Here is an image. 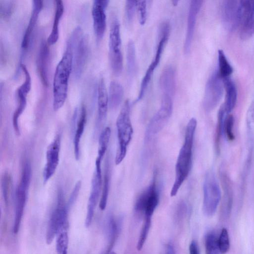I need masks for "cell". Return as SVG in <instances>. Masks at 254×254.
Here are the masks:
<instances>
[{"label": "cell", "instance_id": "16", "mask_svg": "<svg viewBox=\"0 0 254 254\" xmlns=\"http://www.w3.org/2000/svg\"><path fill=\"white\" fill-rule=\"evenodd\" d=\"M108 0H95L92 7L93 28L97 38L100 40L103 37L106 28V10Z\"/></svg>", "mask_w": 254, "mask_h": 254}, {"label": "cell", "instance_id": "48", "mask_svg": "<svg viewBox=\"0 0 254 254\" xmlns=\"http://www.w3.org/2000/svg\"><path fill=\"white\" fill-rule=\"evenodd\" d=\"M164 254H176L174 247L171 243H169L166 245Z\"/></svg>", "mask_w": 254, "mask_h": 254}, {"label": "cell", "instance_id": "12", "mask_svg": "<svg viewBox=\"0 0 254 254\" xmlns=\"http://www.w3.org/2000/svg\"><path fill=\"white\" fill-rule=\"evenodd\" d=\"M238 28L243 39L254 34V0H240Z\"/></svg>", "mask_w": 254, "mask_h": 254}, {"label": "cell", "instance_id": "13", "mask_svg": "<svg viewBox=\"0 0 254 254\" xmlns=\"http://www.w3.org/2000/svg\"><path fill=\"white\" fill-rule=\"evenodd\" d=\"M224 83L217 71L208 79L205 88L203 104L207 112L212 110L220 101L223 91Z\"/></svg>", "mask_w": 254, "mask_h": 254}, {"label": "cell", "instance_id": "19", "mask_svg": "<svg viewBox=\"0 0 254 254\" xmlns=\"http://www.w3.org/2000/svg\"><path fill=\"white\" fill-rule=\"evenodd\" d=\"M31 85L27 83L23 82L16 91L18 100V105L12 116V125L16 134H20L18 119L24 111L26 104V97L31 89Z\"/></svg>", "mask_w": 254, "mask_h": 254}, {"label": "cell", "instance_id": "36", "mask_svg": "<svg viewBox=\"0 0 254 254\" xmlns=\"http://www.w3.org/2000/svg\"><path fill=\"white\" fill-rule=\"evenodd\" d=\"M225 113L226 112L224 107L222 105L220 108L218 114V121L215 138V147L218 152L219 151L220 142L224 126V116Z\"/></svg>", "mask_w": 254, "mask_h": 254}, {"label": "cell", "instance_id": "32", "mask_svg": "<svg viewBox=\"0 0 254 254\" xmlns=\"http://www.w3.org/2000/svg\"><path fill=\"white\" fill-rule=\"evenodd\" d=\"M218 74L222 79L228 78L232 73L233 69L222 50L218 51Z\"/></svg>", "mask_w": 254, "mask_h": 254}, {"label": "cell", "instance_id": "39", "mask_svg": "<svg viewBox=\"0 0 254 254\" xmlns=\"http://www.w3.org/2000/svg\"><path fill=\"white\" fill-rule=\"evenodd\" d=\"M218 245L219 251L221 254L226 253L230 249V240L229 234L226 228H223L221 230L219 239Z\"/></svg>", "mask_w": 254, "mask_h": 254}, {"label": "cell", "instance_id": "38", "mask_svg": "<svg viewBox=\"0 0 254 254\" xmlns=\"http://www.w3.org/2000/svg\"><path fill=\"white\" fill-rule=\"evenodd\" d=\"M1 183L3 199L6 205L8 203L12 189L11 177L8 173H5L3 174L1 178Z\"/></svg>", "mask_w": 254, "mask_h": 254}, {"label": "cell", "instance_id": "29", "mask_svg": "<svg viewBox=\"0 0 254 254\" xmlns=\"http://www.w3.org/2000/svg\"><path fill=\"white\" fill-rule=\"evenodd\" d=\"M224 196L223 200V212L227 216L229 215L232 204V191L229 178L225 174L222 173L221 176Z\"/></svg>", "mask_w": 254, "mask_h": 254}, {"label": "cell", "instance_id": "15", "mask_svg": "<svg viewBox=\"0 0 254 254\" xmlns=\"http://www.w3.org/2000/svg\"><path fill=\"white\" fill-rule=\"evenodd\" d=\"M60 138L57 136L48 146L46 151V163L43 172L44 183L54 175L59 163Z\"/></svg>", "mask_w": 254, "mask_h": 254}, {"label": "cell", "instance_id": "26", "mask_svg": "<svg viewBox=\"0 0 254 254\" xmlns=\"http://www.w3.org/2000/svg\"><path fill=\"white\" fill-rule=\"evenodd\" d=\"M55 10L54 22L51 32L47 39V43L49 45L55 44L59 37V25L60 19L64 11L63 2L61 0H55Z\"/></svg>", "mask_w": 254, "mask_h": 254}, {"label": "cell", "instance_id": "6", "mask_svg": "<svg viewBox=\"0 0 254 254\" xmlns=\"http://www.w3.org/2000/svg\"><path fill=\"white\" fill-rule=\"evenodd\" d=\"M173 111L172 96L163 94L160 108L150 121L144 136L145 142H149L165 127Z\"/></svg>", "mask_w": 254, "mask_h": 254}, {"label": "cell", "instance_id": "42", "mask_svg": "<svg viewBox=\"0 0 254 254\" xmlns=\"http://www.w3.org/2000/svg\"><path fill=\"white\" fill-rule=\"evenodd\" d=\"M136 8L139 14V20L141 25H144L147 19V1L137 0Z\"/></svg>", "mask_w": 254, "mask_h": 254}, {"label": "cell", "instance_id": "27", "mask_svg": "<svg viewBox=\"0 0 254 254\" xmlns=\"http://www.w3.org/2000/svg\"><path fill=\"white\" fill-rule=\"evenodd\" d=\"M124 96L122 85L117 81L111 82L109 88V106L112 109H117L121 104Z\"/></svg>", "mask_w": 254, "mask_h": 254}, {"label": "cell", "instance_id": "5", "mask_svg": "<svg viewBox=\"0 0 254 254\" xmlns=\"http://www.w3.org/2000/svg\"><path fill=\"white\" fill-rule=\"evenodd\" d=\"M68 46L73 55V67L74 75L78 76L85 66L88 55V44L80 27H76L68 39Z\"/></svg>", "mask_w": 254, "mask_h": 254}, {"label": "cell", "instance_id": "9", "mask_svg": "<svg viewBox=\"0 0 254 254\" xmlns=\"http://www.w3.org/2000/svg\"><path fill=\"white\" fill-rule=\"evenodd\" d=\"M156 176L153 175L150 184L140 194L134 205L136 212L143 214L144 217H151L159 201V191L156 183Z\"/></svg>", "mask_w": 254, "mask_h": 254}, {"label": "cell", "instance_id": "40", "mask_svg": "<svg viewBox=\"0 0 254 254\" xmlns=\"http://www.w3.org/2000/svg\"><path fill=\"white\" fill-rule=\"evenodd\" d=\"M234 119L232 115H230L227 116L224 122V128L226 135L229 140H233L234 139L233 133Z\"/></svg>", "mask_w": 254, "mask_h": 254}, {"label": "cell", "instance_id": "43", "mask_svg": "<svg viewBox=\"0 0 254 254\" xmlns=\"http://www.w3.org/2000/svg\"><path fill=\"white\" fill-rule=\"evenodd\" d=\"M81 181H78L76 184L75 185V186L72 190V192L69 196L67 204H66V207L67 209L69 210L71 206L73 204L75 201L78 195L80 188H81Z\"/></svg>", "mask_w": 254, "mask_h": 254}, {"label": "cell", "instance_id": "24", "mask_svg": "<svg viewBox=\"0 0 254 254\" xmlns=\"http://www.w3.org/2000/svg\"><path fill=\"white\" fill-rule=\"evenodd\" d=\"M86 120V110L85 106L82 105L81 107L80 115L77 120L73 137L74 153L75 158L77 160L79 159L80 142L85 128Z\"/></svg>", "mask_w": 254, "mask_h": 254}, {"label": "cell", "instance_id": "20", "mask_svg": "<svg viewBox=\"0 0 254 254\" xmlns=\"http://www.w3.org/2000/svg\"><path fill=\"white\" fill-rule=\"evenodd\" d=\"M32 9L30 17L21 43V48L23 50H26L29 45L39 14L43 6V1L41 0H34L32 1Z\"/></svg>", "mask_w": 254, "mask_h": 254}, {"label": "cell", "instance_id": "22", "mask_svg": "<svg viewBox=\"0 0 254 254\" xmlns=\"http://www.w3.org/2000/svg\"><path fill=\"white\" fill-rule=\"evenodd\" d=\"M159 84L163 94L172 96L176 91V70L171 65L166 67L162 71L159 78Z\"/></svg>", "mask_w": 254, "mask_h": 254}, {"label": "cell", "instance_id": "18", "mask_svg": "<svg viewBox=\"0 0 254 254\" xmlns=\"http://www.w3.org/2000/svg\"><path fill=\"white\" fill-rule=\"evenodd\" d=\"M240 0H226L221 6V16L225 27L233 31L238 28Z\"/></svg>", "mask_w": 254, "mask_h": 254}, {"label": "cell", "instance_id": "23", "mask_svg": "<svg viewBox=\"0 0 254 254\" xmlns=\"http://www.w3.org/2000/svg\"><path fill=\"white\" fill-rule=\"evenodd\" d=\"M98 121L102 123L106 119L109 106L108 93L103 78L100 79L97 90Z\"/></svg>", "mask_w": 254, "mask_h": 254}, {"label": "cell", "instance_id": "14", "mask_svg": "<svg viewBox=\"0 0 254 254\" xmlns=\"http://www.w3.org/2000/svg\"><path fill=\"white\" fill-rule=\"evenodd\" d=\"M102 186L101 163H95V169L91 181V190L87 207L85 225L88 228L92 221L95 209L100 197Z\"/></svg>", "mask_w": 254, "mask_h": 254}, {"label": "cell", "instance_id": "41", "mask_svg": "<svg viewBox=\"0 0 254 254\" xmlns=\"http://www.w3.org/2000/svg\"><path fill=\"white\" fill-rule=\"evenodd\" d=\"M137 0H127L125 5V14L128 23L132 22L136 8Z\"/></svg>", "mask_w": 254, "mask_h": 254}, {"label": "cell", "instance_id": "45", "mask_svg": "<svg viewBox=\"0 0 254 254\" xmlns=\"http://www.w3.org/2000/svg\"><path fill=\"white\" fill-rule=\"evenodd\" d=\"M188 210L187 205L184 201H180L177 205L176 209V216L179 219L183 217L186 214Z\"/></svg>", "mask_w": 254, "mask_h": 254}, {"label": "cell", "instance_id": "1", "mask_svg": "<svg viewBox=\"0 0 254 254\" xmlns=\"http://www.w3.org/2000/svg\"><path fill=\"white\" fill-rule=\"evenodd\" d=\"M197 125L195 118L188 122L185 131L184 143L180 150L175 165V178L170 195L175 196L187 178L192 166L193 139Z\"/></svg>", "mask_w": 254, "mask_h": 254}, {"label": "cell", "instance_id": "44", "mask_svg": "<svg viewBox=\"0 0 254 254\" xmlns=\"http://www.w3.org/2000/svg\"><path fill=\"white\" fill-rule=\"evenodd\" d=\"M12 7V2L11 1L0 0V11L1 16H7L11 13Z\"/></svg>", "mask_w": 254, "mask_h": 254}, {"label": "cell", "instance_id": "8", "mask_svg": "<svg viewBox=\"0 0 254 254\" xmlns=\"http://www.w3.org/2000/svg\"><path fill=\"white\" fill-rule=\"evenodd\" d=\"M109 55L113 72L119 75L122 72L123 58L121 51L120 25L117 18H113L110 26L109 42Z\"/></svg>", "mask_w": 254, "mask_h": 254}, {"label": "cell", "instance_id": "31", "mask_svg": "<svg viewBox=\"0 0 254 254\" xmlns=\"http://www.w3.org/2000/svg\"><path fill=\"white\" fill-rule=\"evenodd\" d=\"M111 134L110 127H106L101 132L98 142V155L96 160L101 161L107 151Z\"/></svg>", "mask_w": 254, "mask_h": 254}, {"label": "cell", "instance_id": "4", "mask_svg": "<svg viewBox=\"0 0 254 254\" xmlns=\"http://www.w3.org/2000/svg\"><path fill=\"white\" fill-rule=\"evenodd\" d=\"M31 177V167L29 162L24 163L20 181L15 193V209L13 231L16 234L20 228L26 204L27 192Z\"/></svg>", "mask_w": 254, "mask_h": 254}, {"label": "cell", "instance_id": "47", "mask_svg": "<svg viewBox=\"0 0 254 254\" xmlns=\"http://www.w3.org/2000/svg\"><path fill=\"white\" fill-rule=\"evenodd\" d=\"M190 254H199V247L197 242L192 241L189 246Z\"/></svg>", "mask_w": 254, "mask_h": 254}, {"label": "cell", "instance_id": "34", "mask_svg": "<svg viewBox=\"0 0 254 254\" xmlns=\"http://www.w3.org/2000/svg\"><path fill=\"white\" fill-rule=\"evenodd\" d=\"M110 178L109 166L108 164H107L104 177L102 194L99 202V207L101 210H104L107 205L110 188Z\"/></svg>", "mask_w": 254, "mask_h": 254}, {"label": "cell", "instance_id": "2", "mask_svg": "<svg viewBox=\"0 0 254 254\" xmlns=\"http://www.w3.org/2000/svg\"><path fill=\"white\" fill-rule=\"evenodd\" d=\"M72 67V53L70 48L66 45L65 51L56 67L53 78V107L55 111L59 110L65 102Z\"/></svg>", "mask_w": 254, "mask_h": 254}, {"label": "cell", "instance_id": "35", "mask_svg": "<svg viewBox=\"0 0 254 254\" xmlns=\"http://www.w3.org/2000/svg\"><path fill=\"white\" fill-rule=\"evenodd\" d=\"M206 254H219V249L218 239L215 235L212 232L208 233L205 239Z\"/></svg>", "mask_w": 254, "mask_h": 254}, {"label": "cell", "instance_id": "25", "mask_svg": "<svg viewBox=\"0 0 254 254\" xmlns=\"http://www.w3.org/2000/svg\"><path fill=\"white\" fill-rule=\"evenodd\" d=\"M226 95L225 103L223 105L226 113L231 112L235 106L237 98V91L234 82L229 78L223 79Z\"/></svg>", "mask_w": 254, "mask_h": 254}, {"label": "cell", "instance_id": "30", "mask_svg": "<svg viewBox=\"0 0 254 254\" xmlns=\"http://www.w3.org/2000/svg\"><path fill=\"white\" fill-rule=\"evenodd\" d=\"M120 230V222L116 220L113 216H109L107 221V231L109 241L108 251L107 252H110V251L118 238Z\"/></svg>", "mask_w": 254, "mask_h": 254}, {"label": "cell", "instance_id": "37", "mask_svg": "<svg viewBox=\"0 0 254 254\" xmlns=\"http://www.w3.org/2000/svg\"><path fill=\"white\" fill-rule=\"evenodd\" d=\"M151 224V217H144V222L140 231L138 240L136 245V248L138 251H140L147 238L148 233Z\"/></svg>", "mask_w": 254, "mask_h": 254}, {"label": "cell", "instance_id": "10", "mask_svg": "<svg viewBox=\"0 0 254 254\" xmlns=\"http://www.w3.org/2000/svg\"><path fill=\"white\" fill-rule=\"evenodd\" d=\"M169 32L170 26L168 23L164 22L162 23L160 28L159 40L156 48L155 56L143 77L136 101L141 100L144 95L154 72L160 63L164 46L168 40Z\"/></svg>", "mask_w": 254, "mask_h": 254}, {"label": "cell", "instance_id": "21", "mask_svg": "<svg viewBox=\"0 0 254 254\" xmlns=\"http://www.w3.org/2000/svg\"><path fill=\"white\" fill-rule=\"evenodd\" d=\"M47 42H43L40 46L37 59V68L43 85L48 86V71L50 50Z\"/></svg>", "mask_w": 254, "mask_h": 254}, {"label": "cell", "instance_id": "17", "mask_svg": "<svg viewBox=\"0 0 254 254\" xmlns=\"http://www.w3.org/2000/svg\"><path fill=\"white\" fill-rule=\"evenodd\" d=\"M202 0H191L190 3L187 20V27L184 43L185 53L190 52L193 37L196 18L202 4Z\"/></svg>", "mask_w": 254, "mask_h": 254}, {"label": "cell", "instance_id": "11", "mask_svg": "<svg viewBox=\"0 0 254 254\" xmlns=\"http://www.w3.org/2000/svg\"><path fill=\"white\" fill-rule=\"evenodd\" d=\"M68 210L64 203L63 194L59 193L56 208L53 211L48 226L46 240L47 244H50L63 228H67V213Z\"/></svg>", "mask_w": 254, "mask_h": 254}, {"label": "cell", "instance_id": "49", "mask_svg": "<svg viewBox=\"0 0 254 254\" xmlns=\"http://www.w3.org/2000/svg\"><path fill=\"white\" fill-rule=\"evenodd\" d=\"M178 1H179L178 0H176L172 1L173 4L174 5H177L178 3Z\"/></svg>", "mask_w": 254, "mask_h": 254}, {"label": "cell", "instance_id": "3", "mask_svg": "<svg viewBox=\"0 0 254 254\" xmlns=\"http://www.w3.org/2000/svg\"><path fill=\"white\" fill-rule=\"evenodd\" d=\"M130 103H124L116 121L118 146L115 162L120 164L126 157L127 147L132 139L133 127L130 120Z\"/></svg>", "mask_w": 254, "mask_h": 254}, {"label": "cell", "instance_id": "7", "mask_svg": "<svg viewBox=\"0 0 254 254\" xmlns=\"http://www.w3.org/2000/svg\"><path fill=\"white\" fill-rule=\"evenodd\" d=\"M203 192V211L205 215L211 216L216 212L221 196L219 186L212 171L205 175Z\"/></svg>", "mask_w": 254, "mask_h": 254}, {"label": "cell", "instance_id": "46", "mask_svg": "<svg viewBox=\"0 0 254 254\" xmlns=\"http://www.w3.org/2000/svg\"><path fill=\"white\" fill-rule=\"evenodd\" d=\"M247 121L250 123L251 128L254 126V100L249 109L247 114Z\"/></svg>", "mask_w": 254, "mask_h": 254}, {"label": "cell", "instance_id": "33", "mask_svg": "<svg viewBox=\"0 0 254 254\" xmlns=\"http://www.w3.org/2000/svg\"><path fill=\"white\" fill-rule=\"evenodd\" d=\"M68 238L67 228L60 230L57 235L56 251L57 254H67Z\"/></svg>", "mask_w": 254, "mask_h": 254}, {"label": "cell", "instance_id": "50", "mask_svg": "<svg viewBox=\"0 0 254 254\" xmlns=\"http://www.w3.org/2000/svg\"><path fill=\"white\" fill-rule=\"evenodd\" d=\"M109 254H117L116 253H115V252H110L109 253Z\"/></svg>", "mask_w": 254, "mask_h": 254}, {"label": "cell", "instance_id": "28", "mask_svg": "<svg viewBox=\"0 0 254 254\" xmlns=\"http://www.w3.org/2000/svg\"><path fill=\"white\" fill-rule=\"evenodd\" d=\"M126 55L127 74L132 79L137 71L135 47L132 40H129L127 44Z\"/></svg>", "mask_w": 254, "mask_h": 254}]
</instances>
